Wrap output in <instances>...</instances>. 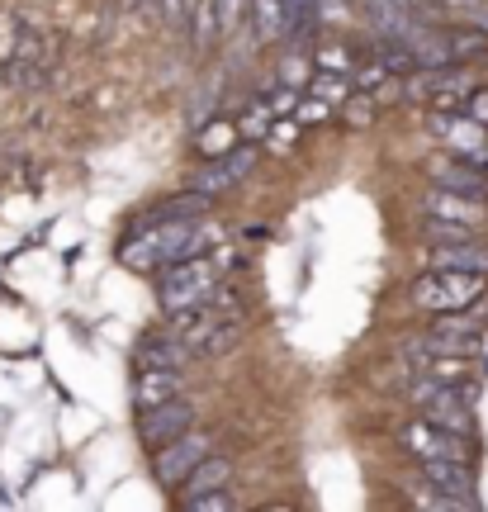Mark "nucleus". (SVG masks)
I'll return each mask as SVG.
<instances>
[{
	"mask_svg": "<svg viewBox=\"0 0 488 512\" xmlns=\"http://www.w3.org/2000/svg\"><path fill=\"white\" fill-rule=\"evenodd\" d=\"M294 138V124H280V133H275V147H290Z\"/></svg>",
	"mask_w": 488,
	"mask_h": 512,
	"instance_id": "obj_33",
	"label": "nucleus"
},
{
	"mask_svg": "<svg viewBox=\"0 0 488 512\" xmlns=\"http://www.w3.org/2000/svg\"><path fill=\"white\" fill-rule=\"evenodd\" d=\"M218 15H223V34H237L252 19V0H218Z\"/></svg>",
	"mask_w": 488,
	"mask_h": 512,
	"instance_id": "obj_26",
	"label": "nucleus"
},
{
	"mask_svg": "<svg viewBox=\"0 0 488 512\" xmlns=\"http://www.w3.org/2000/svg\"><path fill=\"white\" fill-rule=\"evenodd\" d=\"M484 351V323L474 318V309H460V313H436V323L417 342L403 347L408 361L417 356H479Z\"/></svg>",
	"mask_w": 488,
	"mask_h": 512,
	"instance_id": "obj_4",
	"label": "nucleus"
},
{
	"mask_svg": "<svg viewBox=\"0 0 488 512\" xmlns=\"http://www.w3.org/2000/svg\"><path fill=\"white\" fill-rule=\"evenodd\" d=\"M218 242V228L204 219H171V223H143L133 238L119 247V261L133 271H162L185 256H204Z\"/></svg>",
	"mask_w": 488,
	"mask_h": 512,
	"instance_id": "obj_1",
	"label": "nucleus"
},
{
	"mask_svg": "<svg viewBox=\"0 0 488 512\" xmlns=\"http://www.w3.org/2000/svg\"><path fill=\"white\" fill-rule=\"evenodd\" d=\"M228 484H233V460L218 456V451H209V456H204L195 470L185 475L181 503H185V498H195V494H214V489H228Z\"/></svg>",
	"mask_w": 488,
	"mask_h": 512,
	"instance_id": "obj_17",
	"label": "nucleus"
},
{
	"mask_svg": "<svg viewBox=\"0 0 488 512\" xmlns=\"http://www.w3.org/2000/svg\"><path fill=\"white\" fill-rule=\"evenodd\" d=\"M422 219L474 223V228H484V200H474V195H460V190H441V185H432V190L422 195Z\"/></svg>",
	"mask_w": 488,
	"mask_h": 512,
	"instance_id": "obj_13",
	"label": "nucleus"
},
{
	"mask_svg": "<svg viewBox=\"0 0 488 512\" xmlns=\"http://www.w3.org/2000/svg\"><path fill=\"white\" fill-rule=\"evenodd\" d=\"M242 143H247V138H242V124L228 119V114H223V119H209V124L195 133V152L204 162H209V157H223V152H233V147H242Z\"/></svg>",
	"mask_w": 488,
	"mask_h": 512,
	"instance_id": "obj_18",
	"label": "nucleus"
},
{
	"mask_svg": "<svg viewBox=\"0 0 488 512\" xmlns=\"http://www.w3.org/2000/svg\"><path fill=\"white\" fill-rule=\"evenodd\" d=\"M190 356H195V347L185 337H176V332H152V337L138 342V370H152V366L181 370Z\"/></svg>",
	"mask_w": 488,
	"mask_h": 512,
	"instance_id": "obj_15",
	"label": "nucleus"
},
{
	"mask_svg": "<svg viewBox=\"0 0 488 512\" xmlns=\"http://www.w3.org/2000/svg\"><path fill=\"white\" fill-rule=\"evenodd\" d=\"M209 451H214V437L190 427V432H181V437H171L166 446H157V451H152V475H157V484H162V489H181L185 475H190V470H195Z\"/></svg>",
	"mask_w": 488,
	"mask_h": 512,
	"instance_id": "obj_7",
	"label": "nucleus"
},
{
	"mask_svg": "<svg viewBox=\"0 0 488 512\" xmlns=\"http://www.w3.org/2000/svg\"><path fill=\"white\" fill-rule=\"evenodd\" d=\"M427 176H432V185H441V190H460V195L488 200V166L465 162V157H455V152L436 157V162L427 166Z\"/></svg>",
	"mask_w": 488,
	"mask_h": 512,
	"instance_id": "obj_12",
	"label": "nucleus"
},
{
	"mask_svg": "<svg viewBox=\"0 0 488 512\" xmlns=\"http://www.w3.org/2000/svg\"><path fill=\"white\" fill-rule=\"evenodd\" d=\"M403 451L413 460H474V437H460V432H446V427H436V422L417 418L408 422L403 432Z\"/></svg>",
	"mask_w": 488,
	"mask_h": 512,
	"instance_id": "obj_8",
	"label": "nucleus"
},
{
	"mask_svg": "<svg viewBox=\"0 0 488 512\" xmlns=\"http://www.w3.org/2000/svg\"><path fill=\"white\" fill-rule=\"evenodd\" d=\"M313 72H318V67H313V57H285V62H280V81H285V86H294V91H299V86H304V81H313Z\"/></svg>",
	"mask_w": 488,
	"mask_h": 512,
	"instance_id": "obj_27",
	"label": "nucleus"
},
{
	"mask_svg": "<svg viewBox=\"0 0 488 512\" xmlns=\"http://www.w3.org/2000/svg\"><path fill=\"white\" fill-rule=\"evenodd\" d=\"M252 29H256V43L290 38V15H285V0H252Z\"/></svg>",
	"mask_w": 488,
	"mask_h": 512,
	"instance_id": "obj_19",
	"label": "nucleus"
},
{
	"mask_svg": "<svg viewBox=\"0 0 488 512\" xmlns=\"http://www.w3.org/2000/svg\"><path fill=\"white\" fill-rule=\"evenodd\" d=\"M460 110L470 114V119H479V124H488V91H479V86H474V91L465 95V105H460Z\"/></svg>",
	"mask_w": 488,
	"mask_h": 512,
	"instance_id": "obj_31",
	"label": "nucleus"
},
{
	"mask_svg": "<svg viewBox=\"0 0 488 512\" xmlns=\"http://www.w3.org/2000/svg\"><path fill=\"white\" fill-rule=\"evenodd\" d=\"M484 294H488V275H479V271H441V266H427V271L408 285V299H413L417 309H427V313L474 309Z\"/></svg>",
	"mask_w": 488,
	"mask_h": 512,
	"instance_id": "obj_3",
	"label": "nucleus"
},
{
	"mask_svg": "<svg viewBox=\"0 0 488 512\" xmlns=\"http://www.w3.org/2000/svg\"><path fill=\"white\" fill-rule=\"evenodd\" d=\"M143 5H152V0H124V10H143Z\"/></svg>",
	"mask_w": 488,
	"mask_h": 512,
	"instance_id": "obj_34",
	"label": "nucleus"
},
{
	"mask_svg": "<svg viewBox=\"0 0 488 512\" xmlns=\"http://www.w3.org/2000/svg\"><path fill=\"white\" fill-rule=\"evenodd\" d=\"M470 91H474V76L465 67H455V62L451 67H417V72H408V86H403L408 100H422L432 110H460Z\"/></svg>",
	"mask_w": 488,
	"mask_h": 512,
	"instance_id": "obj_5",
	"label": "nucleus"
},
{
	"mask_svg": "<svg viewBox=\"0 0 488 512\" xmlns=\"http://www.w3.org/2000/svg\"><path fill=\"white\" fill-rule=\"evenodd\" d=\"M218 280H223V266H218V256H209V252L171 261V266L157 271V304H162L166 318L181 309H195V304H204V299L218 290Z\"/></svg>",
	"mask_w": 488,
	"mask_h": 512,
	"instance_id": "obj_2",
	"label": "nucleus"
},
{
	"mask_svg": "<svg viewBox=\"0 0 488 512\" xmlns=\"http://www.w3.org/2000/svg\"><path fill=\"white\" fill-rule=\"evenodd\" d=\"M181 508H185V512H228V508H237V498H233V489H214V494L185 498Z\"/></svg>",
	"mask_w": 488,
	"mask_h": 512,
	"instance_id": "obj_25",
	"label": "nucleus"
},
{
	"mask_svg": "<svg viewBox=\"0 0 488 512\" xmlns=\"http://www.w3.org/2000/svg\"><path fill=\"white\" fill-rule=\"evenodd\" d=\"M427 266L488 275V247L479 238H470V242H432V247H427Z\"/></svg>",
	"mask_w": 488,
	"mask_h": 512,
	"instance_id": "obj_14",
	"label": "nucleus"
},
{
	"mask_svg": "<svg viewBox=\"0 0 488 512\" xmlns=\"http://www.w3.org/2000/svg\"><path fill=\"white\" fill-rule=\"evenodd\" d=\"M422 233H427V242H470V238H479L474 223H446V219H427L422 223Z\"/></svg>",
	"mask_w": 488,
	"mask_h": 512,
	"instance_id": "obj_23",
	"label": "nucleus"
},
{
	"mask_svg": "<svg viewBox=\"0 0 488 512\" xmlns=\"http://www.w3.org/2000/svg\"><path fill=\"white\" fill-rule=\"evenodd\" d=\"M185 394V375L181 370H166V366H152V370H138L133 375V403L138 408H152V403H166Z\"/></svg>",
	"mask_w": 488,
	"mask_h": 512,
	"instance_id": "obj_16",
	"label": "nucleus"
},
{
	"mask_svg": "<svg viewBox=\"0 0 488 512\" xmlns=\"http://www.w3.org/2000/svg\"><path fill=\"white\" fill-rule=\"evenodd\" d=\"M152 5H157V15H162L166 29H185V24H190V5H195V0H152Z\"/></svg>",
	"mask_w": 488,
	"mask_h": 512,
	"instance_id": "obj_28",
	"label": "nucleus"
},
{
	"mask_svg": "<svg viewBox=\"0 0 488 512\" xmlns=\"http://www.w3.org/2000/svg\"><path fill=\"white\" fill-rule=\"evenodd\" d=\"M427 128H432V138L446 147V152L465 157V162L488 166V124L470 119L465 110H432Z\"/></svg>",
	"mask_w": 488,
	"mask_h": 512,
	"instance_id": "obj_6",
	"label": "nucleus"
},
{
	"mask_svg": "<svg viewBox=\"0 0 488 512\" xmlns=\"http://www.w3.org/2000/svg\"><path fill=\"white\" fill-rule=\"evenodd\" d=\"M285 15H290V38L313 34V24H318V0H285Z\"/></svg>",
	"mask_w": 488,
	"mask_h": 512,
	"instance_id": "obj_24",
	"label": "nucleus"
},
{
	"mask_svg": "<svg viewBox=\"0 0 488 512\" xmlns=\"http://www.w3.org/2000/svg\"><path fill=\"white\" fill-rule=\"evenodd\" d=\"M417 484L460 498L465 508H479V479L470 460H417Z\"/></svg>",
	"mask_w": 488,
	"mask_h": 512,
	"instance_id": "obj_11",
	"label": "nucleus"
},
{
	"mask_svg": "<svg viewBox=\"0 0 488 512\" xmlns=\"http://www.w3.org/2000/svg\"><path fill=\"white\" fill-rule=\"evenodd\" d=\"M346 5H351V0H318V24H332V19H342Z\"/></svg>",
	"mask_w": 488,
	"mask_h": 512,
	"instance_id": "obj_32",
	"label": "nucleus"
},
{
	"mask_svg": "<svg viewBox=\"0 0 488 512\" xmlns=\"http://www.w3.org/2000/svg\"><path fill=\"white\" fill-rule=\"evenodd\" d=\"M308 91L323 95L327 105H346L351 100V76H337V72H313V81H308Z\"/></svg>",
	"mask_w": 488,
	"mask_h": 512,
	"instance_id": "obj_22",
	"label": "nucleus"
},
{
	"mask_svg": "<svg viewBox=\"0 0 488 512\" xmlns=\"http://www.w3.org/2000/svg\"><path fill=\"white\" fill-rule=\"evenodd\" d=\"M195 422H199L195 399H185V394H176V399H166V403L138 408V441L157 451V446H166L171 437H181V432H190Z\"/></svg>",
	"mask_w": 488,
	"mask_h": 512,
	"instance_id": "obj_10",
	"label": "nucleus"
},
{
	"mask_svg": "<svg viewBox=\"0 0 488 512\" xmlns=\"http://www.w3.org/2000/svg\"><path fill=\"white\" fill-rule=\"evenodd\" d=\"M242 332H247L242 318H218L214 328H209V337L195 347V356H223V351H233L242 342Z\"/></svg>",
	"mask_w": 488,
	"mask_h": 512,
	"instance_id": "obj_20",
	"label": "nucleus"
},
{
	"mask_svg": "<svg viewBox=\"0 0 488 512\" xmlns=\"http://www.w3.org/2000/svg\"><path fill=\"white\" fill-rule=\"evenodd\" d=\"M294 110H299V91L280 81V86L271 91V114H275V119H285V114H294Z\"/></svg>",
	"mask_w": 488,
	"mask_h": 512,
	"instance_id": "obj_30",
	"label": "nucleus"
},
{
	"mask_svg": "<svg viewBox=\"0 0 488 512\" xmlns=\"http://www.w3.org/2000/svg\"><path fill=\"white\" fill-rule=\"evenodd\" d=\"M313 67H318V72H337V76H356V72H361V67H356V53L346 48L342 38H337V43H323V48L313 53Z\"/></svg>",
	"mask_w": 488,
	"mask_h": 512,
	"instance_id": "obj_21",
	"label": "nucleus"
},
{
	"mask_svg": "<svg viewBox=\"0 0 488 512\" xmlns=\"http://www.w3.org/2000/svg\"><path fill=\"white\" fill-rule=\"evenodd\" d=\"M327 114H332V105H327L323 95L308 91L304 100H299V110H294V124H318V119H327Z\"/></svg>",
	"mask_w": 488,
	"mask_h": 512,
	"instance_id": "obj_29",
	"label": "nucleus"
},
{
	"mask_svg": "<svg viewBox=\"0 0 488 512\" xmlns=\"http://www.w3.org/2000/svg\"><path fill=\"white\" fill-rule=\"evenodd\" d=\"M256 162H261V147L242 143V147H233V152H223V157H209L199 171H190V190H204V195L218 200L223 190H237V185L247 181L256 171Z\"/></svg>",
	"mask_w": 488,
	"mask_h": 512,
	"instance_id": "obj_9",
	"label": "nucleus"
}]
</instances>
